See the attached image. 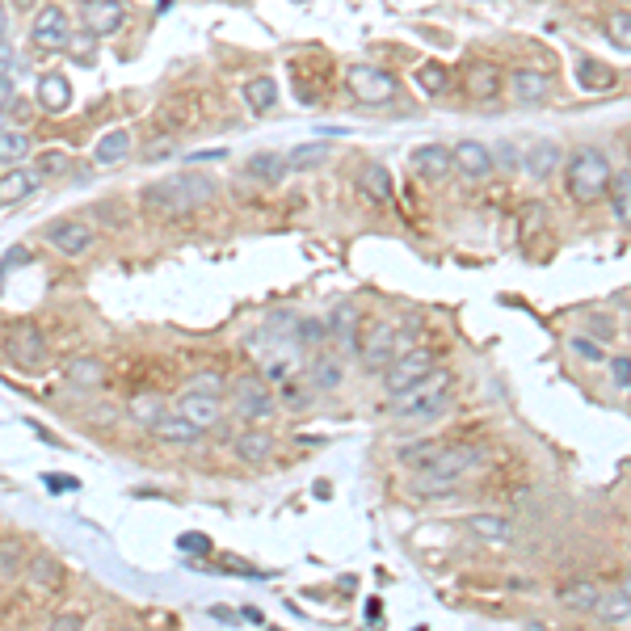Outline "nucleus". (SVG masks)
Listing matches in <instances>:
<instances>
[{"label":"nucleus","mask_w":631,"mask_h":631,"mask_svg":"<svg viewBox=\"0 0 631 631\" xmlns=\"http://www.w3.org/2000/svg\"><path fill=\"white\" fill-rule=\"evenodd\" d=\"M606 38L615 43L619 51H631V13L619 9V13H610L606 17Z\"/></svg>","instance_id":"nucleus-40"},{"label":"nucleus","mask_w":631,"mask_h":631,"mask_svg":"<svg viewBox=\"0 0 631 631\" xmlns=\"http://www.w3.org/2000/svg\"><path fill=\"white\" fill-rule=\"evenodd\" d=\"M68 38H72V22H68V13L59 9V5H43V9L34 13L30 43L38 51H68Z\"/></svg>","instance_id":"nucleus-12"},{"label":"nucleus","mask_w":631,"mask_h":631,"mask_svg":"<svg viewBox=\"0 0 631 631\" xmlns=\"http://www.w3.org/2000/svg\"><path fill=\"white\" fill-rule=\"evenodd\" d=\"M594 615H602L606 623H623V619H631V602L619 594V589H606V594H598Z\"/></svg>","instance_id":"nucleus-36"},{"label":"nucleus","mask_w":631,"mask_h":631,"mask_svg":"<svg viewBox=\"0 0 631 631\" xmlns=\"http://www.w3.org/2000/svg\"><path fill=\"white\" fill-rule=\"evenodd\" d=\"M484 463L480 446H442V451L417 472L413 480V497H446L459 488V476H467L472 467Z\"/></svg>","instance_id":"nucleus-2"},{"label":"nucleus","mask_w":631,"mask_h":631,"mask_svg":"<svg viewBox=\"0 0 631 631\" xmlns=\"http://www.w3.org/2000/svg\"><path fill=\"white\" fill-rule=\"evenodd\" d=\"M291 341H295V345H303V350H324V341H329V329H324V320L303 316V320H295Z\"/></svg>","instance_id":"nucleus-33"},{"label":"nucleus","mask_w":631,"mask_h":631,"mask_svg":"<svg viewBox=\"0 0 631 631\" xmlns=\"http://www.w3.org/2000/svg\"><path fill=\"white\" fill-rule=\"evenodd\" d=\"M43 236H47V244L59 257H72V261L97 249V232L89 228L85 219H55V223H47Z\"/></svg>","instance_id":"nucleus-11"},{"label":"nucleus","mask_w":631,"mask_h":631,"mask_svg":"<svg viewBox=\"0 0 631 631\" xmlns=\"http://www.w3.org/2000/svg\"><path fill=\"white\" fill-rule=\"evenodd\" d=\"M417 333H421V320H409V329L388 324V320L371 324V333H366V341L358 345L362 366H366V371H388L400 354H409L413 345H417Z\"/></svg>","instance_id":"nucleus-4"},{"label":"nucleus","mask_w":631,"mask_h":631,"mask_svg":"<svg viewBox=\"0 0 631 631\" xmlns=\"http://www.w3.org/2000/svg\"><path fill=\"white\" fill-rule=\"evenodd\" d=\"M522 169L531 173L535 181H547V177L560 169V148H556V144H535V148H526Z\"/></svg>","instance_id":"nucleus-30"},{"label":"nucleus","mask_w":631,"mask_h":631,"mask_svg":"<svg viewBox=\"0 0 631 631\" xmlns=\"http://www.w3.org/2000/svg\"><path fill=\"white\" fill-rule=\"evenodd\" d=\"M455 400V375L451 371H434L425 375L417 388H409L404 396H396V421L404 425H425V421H438Z\"/></svg>","instance_id":"nucleus-3"},{"label":"nucleus","mask_w":631,"mask_h":631,"mask_svg":"<svg viewBox=\"0 0 631 631\" xmlns=\"http://www.w3.org/2000/svg\"><path fill=\"white\" fill-rule=\"evenodd\" d=\"M47 631H85V615H80V610H59V615L47 623Z\"/></svg>","instance_id":"nucleus-48"},{"label":"nucleus","mask_w":631,"mask_h":631,"mask_svg":"<svg viewBox=\"0 0 631 631\" xmlns=\"http://www.w3.org/2000/svg\"><path fill=\"white\" fill-rule=\"evenodd\" d=\"M13 68H17V51L9 43H0V76H13Z\"/></svg>","instance_id":"nucleus-53"},{"label":"nucleus","mask_w":631,"mask_h":631,"mask_svg":"<svg viewBox=\"0 0 631 631\" xmlns=\"http://www.w3.org/2000/svg\"><path fill=\"white\" fill-rule=\"evenodd\" d=\"M17 5H34V0H17Z\"/></svg>","instance_id":"nucleus-64"},{"label":"nucleus","mask_w":631,"mask_h":631,"mask_svg":"<svg viewBox=\"0 0 631 631\" xmlns=\"http://www.w3.org/2000/svg\"><path fill=\"white\" fill-rule=\"evenodd\" d=\"M488 152H493V169L514 173V169L522 165V156H518V148H514V144H497V148H488Z\"/></svg>","instance_id":"nucleus-47"},{"label":"nucleus","mask_w":631,"mask_h":631,"mask_svg":"<svg viewBox=\"0 0 631 631\" xmlns=\"http://www.w3.org/2000/svg\"><path fill=\"white\" fill-rule=\"evenodd\" d=\"M93 47H97V38H93V34H85V30H72V38H68V51L80 59V64H93Z\"/></svg>","instance_id":"nucleus-46"},{"label":"nucleus","mask_w":631,"mask_h":631,"mask_svg":"<svg viewBox=\"0 0 631 631\" xmlns=\"http://www.w3.org/2000/svg\"><path fill=\"white\" fill-rule=\"evenodd\" d=\"M240 615H244V619H249V623H261V610H257V606H244V610H240Z\"/></svg>","instance_id":"nucleus-59"},{"label":"nucleus","mask_w":631,"mask_h":631,"mask_svg":"<svg viewBox=\"0 0 631 631\" xmlns=\"http://www.w3.org/2000/svg\"><path fill=\"white\" fill-rule=\"evenodd\" d=\"M467 97L472 101H493L505 89V72L497 64H467Z\"/></svg>","instance_id":"nucleus-21"},{"label":"nucleus","mask_w":631,"mask_h":631,"mask_svg":"<svg viewBox=\"0 0 631 631\" xmlns=\"http://www.w3.org/2000/svg\"><path fill=\"white\" fill-rule=\"evenodd\" d=\"M177 413L186 417L190 425H198L202 434H211L223 425V417H228V404H223V396H198V392H181L177 400Z\"/></svg>","instance_id":"nucleus-14"},{"label":"nucleus","mask_w":631,"mask_h":631,"mask_svg":"<svg viewBox=\"0 0 631 631\" xmlns=\"http://www.w3.org/2000/svg\"><path fill=\"white\" fill-rule=\"evenodd\" d=\"M148 434L160 446H198L202 442V430H198V425H190L177 409H160L156 421L148 425Z\"/></svg>","instance_id":"nucleus-15"},{"label":"nucleus","mask_w":631,"mask_h":631,"mask_svg":"<svg viewBox=\"0 0 631 631\" xmlns=\"http://www.w3.org/2000/svg\"><path fill=\"white\" fill-rule=\"evenodd\" d=\"M228 409L244 425H266L278 413V392L261 375H240L228 379Z\"/></svg>","instance_id":"nucleus-6"},{"label":"nucleus","mask_w":631,"mask_h":631,"mask_svg":"<svg viewBox=\"0 0 631 631\" xmlns=\"http://www.w3.org/2000/svg\"><path fill=\"white\" fill-rule=\"evenodd\" d=\"M345 89H350L362 106H383V101H392L400 93V80L375 64H354L345 72Z\"/></svg>","instance_id":"nucleus-9"},{"label":"nucleus","mask_w":631,"mask_h":631,"mask_svg":"<svg viewBox=\"0 0 631 631\" xmlns=\"http://www.w3.org/2000/svg\"><path fill=\"white\" fill-rule=\"evenodd\" d=\"M38 186H43V177L34 173V165H17V169H5L0 173V207H13V202H26Z\"/></svg>","instance_id":"nucleus-19"},{"label":"nucleus","mask_w":631,"mask_h":631,"mask_svg":"<svg viewBox=\"0 0 631 631\" xmlns=\"http://www.w3.org/2000/svg\"><path fill=\"white\" fill-rule=\"evenodd\" d=\"M64 375H68L72 388H101V383H106V366H101V358H93V354H76V358H68Z\"/></svg>","instance_id":"nucleus-28"},{"label":"nucleus","mask_w":631,"mask_h":631,"mask_svg":"<svg viewBox=\"0 0 631 631\" xmlns=\"http://www.w3.org/2000/svg\"><path fill=\"white\" fill-rule=\"evenodd\" d=\"M329 144H303V148H295V152H287V173L291 169H316V165H324L329 160Z\"/></svg>","instance_id":"nucleus-39"},{"label":"nucleus","mask_w":631,"mask_h":631,"mask_svg":"<svg viewBox=\"0 0 631 631\" xmlns=\"http://www.w3.org/2000/svg\"><path fill=\"white\" fill-rule=\"evenodd\" d=\"M34 173L43 177V181L68 177V173H72V156H68L64 148H51V152H43V156H34Z\"/></svg>","instance_id":"nucleus-35"},{"label":"nucleus","mask_w":631,"mask_h":631,"mask_svg":"<svg viewBox=\"0 0 631 631\" xmlns=\"http://www.w3.org/2000/svg\"><path fill=\"white\" fill-rule=\"evenodd\" d=\"M34 156V139L22 127H5L0 131V169H17Z\"/></svg>","instance_id":"nucleus-27"},{"label":"nucleus","mask_w":631,"mask_h":631,"mask_svg":"<svg viewBox=\"0 0 631 631\" xmlns=\"http://www.w3.org/2000/svg\"><path fill=\"white\" fill-rule=\"evenodd\" d=\"M9 127V114H0V131H5Z\"/></svg>","instance_id":"nucleus-61"},{"label":"nucleus","mask_w":631,"mask_h":631,"mask_svg":"<svg viewBox=\"0 0 631 631\" xmlns=\"http://www.w3.org/2000/svg\"><path fill=\"white\" fill-rule=\"evenodd\" d=\"M232 455L249 467H266L274 459V434L266 425H244V430L232 438Z\"/></svg>","instance_id":"nucleus-16"},{"label":"nucleus","mask_w":631,"mask_h":631,"mask_svg":"<svg viewBox=\"0 0 631 631\" xmlns=\"http://www.w3.org/2000/svg\"><path fill=\"white\" fill-rule=\"evenodd\" d=\"M177 543H181V547H202V552H207V547H211V543H207V535H181Z\"/></svg>","instance_id":"nucleus-56"},{"label":"nucleus","mask_w":631,"mask_h":631,"mask_svg":"<svg viewBox=\"0 0 631 631\" xmlns=\"http://www.w3.org/2000/svg\"><path fill=\"white\" fill-rule=\"evenodd\" d=\"M244 106H249L253 114H270L278 106V80L274 76H253V80H244Z\"/></svg>","instance_id":"nucleus-29"},{"label":"nucleus","mask_w":631,"mask_h":631,"mask_svg":"<svg viewBox=\"0 0 631 631\" xmlns=\"http://www.w3.org/2000/svg\"><path fill=\"white\" fill-rule=\"evenodd\" d=\"M127 17H131L127 0H80V30L93 34L97 43L118 34L122 26H127Z\"/></svg>","instance_id":"nucleus-10"},{"label":"nucleus","mask_w":631,"mask_h":631,"mask_svg":"<svg viewBox=\"0 0 631 631\" xmlns=\"http://www.w3.org/2000/svg\"><path fill=\"white\" fill-rule=\"evenodd\" d=\"M451 160L455 169L467 177V181H484L488 173H493V152H488L480 139H463V144L451 148Z\"/></svg>","instance_id":"nucleus-17"},{"label":"nucleus","mask_w":631,"mask_h":631,"mask_svg":"<svg viewBox=\"0 0 631 631\" xmlns=\"http://www.w3.org/2000/svg\"><path fill=\"white\" fill-rule=\"evenodd\" d=\"M510 93H514V101H522V106H535V101H543L547 93H552V80H547L543 72H535V68H518V72H510Z\"/></svg>","instance_id":"nucleus-24"},{"label":"nucleus","mask_w":631,"mask_h":631,"mask_svg":"<svg viewBox=\"0 0 631 631\" xmlns=\"http://www.w3.org/2000/svg\"><path fill=\"white\" fill-rule=\"evenodd\" d=\"M160 409H165V404H160L156 396H139V400H131V417H135L139 425H144V430L156 421V413H160Z\"/></svg>","instance_id":"nucleus-45"},{"label":"nucleus","mask_w":631,"mask_h":631,"mask_svg":"<svg viewBox=\"0 0 631 631\" xmlns=\"http://www.w3.org/2000/svg\"><path fill=\"white\" fill-rule=\"evenodd\" d=\"M362 190H366V194H371L375 202H388V198H392V177H388V173H383L379 165H371V169H366V173H362Z\"/></svg>","instance_id":"nucleus-42"},{"label":"nucleus","mask_w":631,"mask_h":631,"mask_svg":"<svg viewBox=\"0 0 631 631\" xmlns=\"http://www.w3.org/2000/svg\"><path fill=\"white\" fill-rule=\"evenodd\" d=\"M211 615H215L219 623H236V610H228V606H211Z\"/></svg>","instance_id":"nucleus-58"},{"label":"nucleus","mask_w":631,"mask_h":631,"mask_svg":"<svg viewBox=\"0 0 631 631\" xmlns=\"http://www.w3.org/2000/svg\"><path fill=\"white\" fill-rule=\"evenodd\" d=\"M577 85H581L585 93H606L610 85H615V72H610L606 64H598V59L581 55V59H577Z\"/></svg>","instance_id":"nucleus-31"},{"label":"nucleus","mask_w":631,"mask_h":631,"mask_svg":"<svg viewBox=\"0 0 631 631\" xmlns=\"http://www.w3.org/2000/svg\"><path fill=\"white\" fill-rule=\"evenodd\" d=\"M219 194V177L211 173H177V177H160L148 181L139 190V207L152 219H186L194 211H202L207 202H215Z\"/></svg>","instance_id":"nucleus-1"},{"label":"nucleus","mask_w":631,"mask_h":631,"mask_svg":"<svg viewBox=\"0 0 631 631\" xmlns=\"http://www.w3.org/2000/svg\"><path fill=\"white\" fill-rule=\"evenodd\" d=\"M598 594H602V589H598L594 581H568V585L560 589V602L573 606V610H594V606H598Z\"/></svg>","instance_id":"nucleus-34"},{"label":"nucleus","mask_w":631,"mask_h":631,"mask_svg":"<svg viewBox=\"0 0 631 631\" xmlns=\"http://www.w3.org/2000/svg\"><path fill=\"white\" fill-rule=\"evenodd\" d=\"M610 375H615V388H631V358L610 362Z\"/></svg>","instance_id":"nucleus-52"},{"label":"nucleus","mask_w":631,"mask_h":631,"mask_svg":"<svg viewBox=\"0 0 631 631\" xmlns=\"http://www.w3.org/2000/svg\"><path fill=\"white\" fill-rule=\"evenodd\" d=\"M417 85H421V93L442 97L446 89H451V72H446L442 64H421L417 68Z\"/></svg>","instance_id":"nucleus-38"},{"label":"nucleus","mask_w":631,"mask_h":631,"mask_svg":"<svg viewBox=\"0 0 631 631\" xmlns=\"http://www.w3.org/2000/svg\"><path fill=\"white\" fill-rule=\"evenodd\" d=\"M610 211H615V219L623 223V228H631V173H615L610 177Z\"/></svg>","instance_id":"nucleus-32"},{"label":"nucleus","mask_w":631,"mask_h":631,"mask_svg":"<svg viewBox=\"0 0 631 631\" xmlns=\"http://www.w3.org/2000/svg\"><path fill=\"white\" fill-rule=\"evenodd\" d=\"M324 329H329V337H337V345L345 354H358V329H362V316L354 303H341V308H333V316L324 320Z\"/></svg>","instance_id":"nucleus-20"},{"label":"nucleus","mask_w":631,"mask_h":631,"mask_svg":"<svg viewBox=\"0 0 631 631\" xmlns=\"http://www.w3.org/2000/svg\"><path fill=\"white\" fill-rule=\"evenodd\" d=\"M577 358H585V362H602L606 354H602V345L598 341H589V337H573V345H568Z\"/></svg>","instance_id":"nucleus-49"},{"label":"nucleus","mask_w":631,"mask_h":631,"mask_svg":"<svg viewBox=\"0 0 631 631\" xmlns=\"http://www.w3.org/2000/svg\"><path fill=\"white\" fill-rule=\"evenodd\" d=\"M409 165L421 181H446V173L455 169V160H451V148H442V144H421L413 156H409Z\"/></svg>","instance_id":"nucleus-18"},{"label":"nucleus","mask_w":631,"mask_h":631,"mask_svg":"<svg viewBox=\"0 0 631 631\" xmlns=\"http://www.w3.org/2000/svg\"><path fill=\"white\" fill-rule=\"evenodd\" d=\"M9 22H13V17H9V5H5V0H0V43H5V38H9Z\"/></svg>","instance_id":"nucleus-57"},{"label":"nucleus","mask_w":631,"mask_h":631,"mask_svg":"<svg viewBox=\"0 0 631 631\" xmlns=\"http://www.w3.org/2000/svg\"><path fill=\"white\" fill-rule=\"evenodd\" d=\"M160 156H173V139H156V144L144 152V160H160Z\"/></svg>","instance_id":"nucleus-55"},{"label":"nucleus","mask_w":631,"mask_h":631,"mask_svg":"<svg viewBox=\"0 0 631 631\" xmlns=\"http://www.w3.org/2000/svg\"><path fill=\"white\" fill-rule=\"evenodd\" d=\"M118 631H139V627H135V623H127V627H118Z\"/></svg>","instance_id":"nucleus-62"},{"label":"nucleus","mask_w":631,"mask_h":631,"mask_svg":"<svg viewBox=\"0 0 631 631\" xmlns=\"http://www.w3.org/2000/svg\"><path fill=\"white\" fill-rule=\"evenodd\" d=\"M26 552H22V543H0V581H9V577H17L26 568Z\"/></svg>","instance_id":"nucleus-41"},{"label":"nucleus","mask_w":631,"mask_h":631,"mask_svg":"<svg viewBox=\"0 0 631 631\" xmlns=\"http://www.w3.org/2000/svg\"><path fill=\"white\" fill-rule=\"evenodd\" d=\"M9 118H17V122H30V118H34V106H30L26 97H17L13 106H9Z\"/></svg>","instance_id":"nucleus-54"},{"label":"nucleus","mask_w":631,"mask_h":631,"mask_svg":"<svg viewBox=\"0 0 631 631\" xmlns=\"http://www.w3.org/2000/svg\"><path fill=\"white\" fill-rule=\"evenodd\" d=\"M467 526H472L480 539H510L514 535L510 518H497V514H472V518H467Z\"/></svg>","instance_id":"nucleus-37"},{"label":"nucleus","mask_w":631,"mask_h":631,"mask_svg":"<svg viewBox=\"0 0 631 631\" xmlns=\"http://www.w3.org/2000/svg\"><path fill=\"white\" fill-rule=\"evenodd\" d=\"M38 106H43L47 114H64L72 106V85L64 72H47L43 80H38Z\"/></svg>","instance_id":"nucleus-26"},{"label":"nucleus","mask_w":631,"mask_h":631,"mask_svg":"<svg viewBox=\"0 0 631 631\" xmlns=\"http://www.w3.org/2000/svg\"><path fill=\"white\" fill-rule=\"evenodd\" d=\"M131 148H135V135H131L127 127H114V131H106V135L97 139V148H93V165L114 169V165H122V160L131 156Z\"/></svg>","instance_id":"nucleus-23"},{"label":"nucleus","mask_w":631,"mask_h":631,"mask_svg":"<svg viewBox=\"0 0 631 631\" xmlns=\"http://www.w3.org/2000/svg\"><path fill=\"white\" fill-rule=\"evenodd\" d=\"M627 156H631V131H627Z\"/></svg>","instance_id":"nucleus-63"},{"label":"nucleus","mask_w":631,"mask_h":631,"mask_svg":"<svg viewBox=\"0 0 631 631\" xmlns=\"http://www.w3.org/2000/svg\"><path fill=\"white\" fill-rule=\"evenodd\" d=\"M308 383H312L316 392H337L341 383H345V362H341V354L320 350V354L308 362Z\"/></svg>","instance_id":"nucleus-22"},{"label":"nucleus","mask_w":631,"mask_h":631,"mask_svg":"<svg viewBox=\"0 0 631 631\" xmlns=\"http://www.w3.org/2000/svg\"><path fill=\"white\" fill-rule=\"evenodd\" d=\"M186 392H198V396H228V379H223L219 371H198L190 379Z\"/></svg>","instance_id":"nucleus-43"},{"label":"nucleus","mask_w":631,"mask_h":631,"mask_svg":"<svg viewBox=\"0 0 631 631\" xmlns=\"http://www.w3.org/2000/svg\"><path fill=\"white\" fill-rule=\"evenodd\" d=\"M22 577L26 585L34 589V594H43V598H55V594H64V585H68V568L64 560H55L51 552H34L22 568Z\"/></svg>","instance_id":"nucleus-13"},{"label":"nucleus","mask_w":631,"mask_h":631,"mask_svg":"<svg viewBox=\"0 0 631 631\" xmlns=\"http://www.w3.org/2000/svg\"><path fill=\"white\" fill-rule=\"evenodd\" d=\"M610 177H615V169H610L606 152L581 148L564 165V190H568V198H577V202H598L610 190Z\"/></svg>","instance_id":"nucleus-5"},{"label":"nucleus","mask_w":631,"mask_h":631,"mask_svg":"<svg viewBox=\"0 0 631 631\" xmlns=\"http://www.w3.org/2000/svg\"><path fill=\"white\" fill-rule=\"evenodd\" d=\"M13 101H17V80L13 76H0V114H9Z\"/></svg>","instance_id":"nucleus-51"},{"label":"nucleus","mask_w":631,"mask_h":631,"mask_svg":"<svg viewBox=\"0 0 631 631\" xmlns=\"http://www.w3.org/2000/svg\"><path fill=\"white\" fill-rule=\"evenodd\" d=\"M244 173H249L253 181H261V186H274V181L287 177V152L261 148V152H253L249 160H244Z\"/></svg>","instance_id":"nucleus-25"},{"label":"nucleus","mask_w":631,"mask_h":631,"mask_svg":"<svg viewBox=\"0 0 631 631\" xmlns=\"http://www.w3.org/2000/svg\"><path fill=\"white\" fill-rule=\"evenodd\" d=\"M619 594H623V598H627V602H631V573H627V577H623V581H619Z\"/></svg>","instance_id":"nucleus-60"},{"label":"nucleus","mask_w":631,"mask_h":631,"mask_svg":"<svg viewBox=\"0 0 631 631\" xmlns=\"http://www.w3.org/2000/svg\"><path fill=\"white\" fill-rule=\"evenodd\" d=\"M434 366H438L434 350H425V345H413L409 354H400V358L388 366V371H383V392H388L392 400L404 396L409 388H417L425 375H434Z\"/></svg>","instance_id":"nucleus-8"},{"label":"nucleus","mask_w":631,"mask_h":631,"mask_svg":"<svg viewBox=\"0 0 631 631\" xmlns=\"http://www.w3.org/2000/svg\"><path fill=\"white\" fill-rule=\"evenodd\" d=\"M438 451H442L438 442H413V446H400V463H409V467H417V472H421V467L430 463Z\"/></svg>","instance_id":"nucleus-44"},{"label":"nucleus","mask_w":631,"mask_h":631,"mask_svg":"<svg viewBox=\"0 0 631 631\" xmlns=\"http://www.w3.org/2000/svg\"><path fill=\"white\" fill-rule=\"evenodd\" d=\"M43 484H47V493H76V488H80V480H76V476H64V472H47Z\"/></svg>","instance_id":"nucleus-50"},{"label":"nucleus","mask_w":631,"mask_h":631,"mask_svg":"<svg viewBox=\"0 0 631 631\" xmlns=\"http://www.w3.org/2000/svg\"><path fill=\"white\" fill-rule=\"evenodd\" d=\"M5 358L17 366V371L38 375V371H43V366L51 362V345H47V333L38 329L34 320L13 324V329H9V337H5Z\"/></svg>","instance_id":"nucleus-7"}]
</instances>
